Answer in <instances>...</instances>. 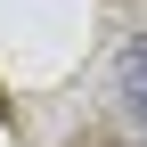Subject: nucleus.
Instances as JSON below:
<instances>
[{"label": "nucleus", "instance_id": "nucleus-1", "mask_svg": "<svg viewBox=\"0 0 147 147\" xmlns=\"http://www.w3.org/2000/svg\"><path fill=\"white\" fill-rule=\"evenodd\" d=\"M123 98H131V115H147V41L123 57Z\"/></svg>", "mask_w": 147, "mask_h": 147}]
</instances>
